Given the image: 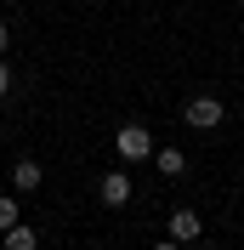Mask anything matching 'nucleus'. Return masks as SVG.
<instances>
[{"label":"nucleus","instance_id":"obj_11","mask_svg":"<svg viewBox=\"0 0 244 250\" xmlns=\"http://www.w3.org/2000/svg\"><path fill=\"white\" fill-rule=\"evenodd\" d=\"M153 250H182V245H176V239H170V245H153Z\"/></svg>","mask_w":244,"mask_h":250},{"label":"nucleus","instance_id":"obj_3","mask_svg":"<svg viewBox=\"0 0 244 250\" xmlns=\"http://www.w3.org/2000/svg\"><path fill=\"white\" fill-rule=\"evenodd\" d=\"M131 193H137V188H131V176H125V171H108V176H102V205L120 210V205H131Z\"/></svg>","mask_w":244,"mask_h":250},{"label":"nucleus","instance_id":"obj_2","mask_svg":"<svg viewBox=\"0 0 244 250\" xmlns=\"http://www.w3.org/2000/svg\"><path fill=\"white\" fill-rule=\"evenodd\" d=\"M222 103H216V97H193V103H187V125H193V131H210V125H222Z\"/></svg>","mask_w":244,"mask_h":250},{"label":"nucleus","instance_id":"obj_6","mask_svg":"<svg viewBox=\"0 0 244 250\" xmlns=\"http://www.w3.org/2000/svg\"><path fill=\"white\" fill-rule=\"evenodd\" d=\"M40 245V233H34V228H23V222H17V228H6V250H34Z\"/></svg>","mask_w":244,"mask_h":250},{"label":"nucleus","instance_id":"obj_10","mask_svg":"<svg viewBox=\"0 0 244 250\" xmlns=\"http://www.w3.org/2000/svg\"><path fill=\"white\" fill-rule=\"evenodd\" d=\"M6 46H12V29H6V17H0V57H6Z\"/></svg>","mask_w":244,"mask_h":250},{"label":"nucleus","instance_id":"obj_1","mask_svg":"<svg viewBox=\"0 0 244 250\" xmlns=\"http://www.w3.org/2000/svg\"><path fill=\"white\" fill-rule=\"evenodd\" d=\"M114 154H120L125 165L148 159V154H153V137H148V125H120V137H114Z\"/></svg>","mask_w":244,"mask_h":250},{"label":"nucleus","instance_id":"obj_8","mask_svg":"<svg viewBox=\"0 0 244 250\" xmlns=\"http://www.w3.org/2000/svg\"><path fill=\"white\" fill-rule=\"evenodd\" d=\"M6 228H17V199L0 193V233H6Z\"/></svg>","mask_w":244,"mask_h":250},{"label":"nucleus","instance_id":"obj_9","mask_svg":"<svg viewBox=\"0 0 244 250\" xmlns=\"http://www.w3.org/2000/svg\"><path fill=\"white\" fill-rule=\"evenodd\" d=\"M12 91V68H6V57H0V97Z\"/></svg>","mask_w":244,"mask_h":250},{"label":"nucleus","instance_id":"obj_7","mask_svg":"<svg viewBox=\"0 0 244 250\" xmlns=\"http://www.w3.org/2000/svg\"><path fill=\"white\" fill-rule=\"evenodd\" d=\"M153 159H159V171H165V176H182V171H187L182 148H159V154H153Z\"/></svg>","mask_w":244,"mask_h":250},{"label":"nucleus","instance_id":"obj_5","mask_svg":"<svg viewBox=\"0 0 244 250\" xmlns=\"http://www.w3.org/2000/svg\"><path fill=\"white\" fill-rule=\"evenodd\" d=\"M199 233H204V222H199L193 210H176V216H170V239H182V245H187V239H199Z\"/></svg>","mask_w":244,"mask_h":250},{"label":"nucleus","instance_id":"obj_4","mask_svg":"<svg viewBox=\"0 0 244 250\" xmlns=\"http://www.w3.org/2000/svg\"><path fill=\"white\" fill-rule=\"evenodd\" d=\"M12 188L17 193H34V188H40V165H34V159H17L12 165Z\"/></svg>","mask_w":244,"mask_h":250}]
</instances>
